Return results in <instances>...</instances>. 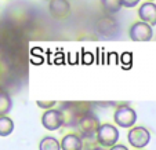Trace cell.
<instances>
[{"mask_svg": "<svg viewBox=\"0 0 156 150\" xmlns=\"http://www.w3.org/2000/svg\"><path fill=\"white\" fill-rule=\"evenodd\" d=\"M153 36L152 26L145 22H134L130 28V39L134 41H149Z\"/></svg>", "mask_w": 156, "mask_h": 150, "instance_id": "cell-7", "label": "cell"}, {"mask_svg": "<svg viewBox=\"0 0 156 150\" xmlns=\"http://www.w3.org/2000/svg\"><path fill=\"white\" fill-rule=\"evenodd\" d=\"M100 120L98 117L94 114L93 112H88L87 114H84L80 121L77 123V130H79V136L84 141H95V136H97L98 128H100Z\"/></svg>", "mask_w": 156, "mask_h": 150, "instance_id": "cell-2", "label": "cell"}, {"mask_svg": "<svg viewBox=\"0 0 156 150\" xmlns=\"http://www.w3.org/2000/svg\"><path fill=\"white\" fill-rule=\"evenodd\" d=\"M95 141L104 149H111L119 141V130L113 124H101L100 128H98L97 136H95Z\"/></svg>", "mask_w": 156, "mask_h": 150, "instance_id": "cell-3", "label": "cell"}, {"mask_svg": "<svg viewBox=\"0 0 156 150\" xmlns=\"http://www.w3.org/2000/svg\"><path fill=\"white\" fill-rule=\"evenodd\" d=\"M148 2H155V0H148Z\"/></svg>", "mask_w": 156, "mask_h": 150, "instance_id": "cell-19", "label": "cell"}, {"mask_svg": "<svg viewBox=\"0 0 156 150\" xmlns=\"http://www.w3.org/2000/svg\"><path fill=\"white\" fill-rule=\"evenodd\" d=\"M101 6L108 14H115L122 9L120 0H101Z\"/></svg>", "mask_w": 156, "mask_h": 150, "instance_id": "cell-14", "label": "cell"}, {"mask_svg": "<svg viewBox=\"0 0 156 150\" xmlns=\"http://www.w3.org/2000/svg\"><path fill=\"white\" fill-rule=\"evenodd\" d=\"M12 107V101L7 92L0 91V116H7Z\"/></svg>", "mask_w": 156, "mask_h": 150, "instance_id": "cell-13", "label": "cell"}, {"mask_svg": "<svg viewBox=\"0 0 156 150\" xmlns=\"http://www.w3.org/2000/svg\"><path fill=\"white\" fill-rule=\"evenodd\" d=\"M127 139H129V143L136 150H142L145 146H148V143H149L151 132L145 128V127L137 125V127L130 128L129 134H127Z\"/></svg>", "mask_w": 156, "mask_h": 150, "instance_id": "cell-5", "label": "cell"}, {"mask_svg": "<svg viewBox=\"0 0 156 150\" xmlns=\"http://www.w3.org/2000/svg\"><path fill=\"white\" fill-rule=\"evenodd\" d=\"M113 121L122 128H133L137 121V113L127 103L120 105L113 113Z\"/></svg>", "mask_w": 156, "mask_h": 150, "instance_id": "cell-4", "label": "cell"}, {"mask_svg": "<svg viewBox=\"0 0 156 150\" xmlns=\"http://www.w3.org/2000/svg\"><path fill=\"white\" fill-rule=\"evenodd\" d=\"M39 150H61V145L54 136H44L39 143Z\"/></svg>", "mask_w": 156, "mask_h": 150, "instance_id": "cell-11", "label": "cell"}, {"mask_svg": "<svg viewBox=\"0 0 156 150\" xmlns=\"http://www.w3.org/2000/svg\"><path fill=\"white\" fill-rule=\"evenodd\" d=\"M14 131V121L9 116H0V136H9Z\"/></svg>", "mask_w": 156, "mask_h": 150, "instance_id": "cell-12", "label": "cell"}, {"mask_svg": "<svg viewBox=\"0 0 156 150\" xmlns=\"http://www.w3.org/2000/svg\"><path fill=\"white\" fill-rule=\"evenodd\" d=\"M61 150H83L84 142L77 134H68L59 142Z\"/></svg>", "mask_w": 156, "mask_h": 150, "instance_id": "cell-10", "label": "cell"}, {"mask_svg": "<svg viewBox=\"0 0 156 150\" xmlns=\"http://www.w3.org/2000/svg\"><path fill=\"white\" fill-rule=\"evenodd\" d=\"M138 17L141 22H145L149 26H155L156 25V4L152 2H147L142 3L138 9Z\"/></svg>", "mask_w": 156, "mask_h": 150, "instance_id": "cell-9", "label": "cell"}, {"mask_svg": "<svg viewBox=\"0 0 156 150\" xmlns=\"http://www.w3.org/2000/svg\"><path fill=\"white\" fill-rule=\"evenodd\" d=\"M64 114V125L76 127L80 118L88 112H91V106L84 102H66L58 107Z\"/></svg>", "mask_w": 156, "mask_h": 150, "instance_id": "cell-1", "label": "cell"}, {"mask_svg": "<svg viewBox=\"0 0 156 150\" xmlns=\"http://www.w3.org/2000/svg\"><path fill=\"white\" fill-rule=\"evenodd\" d=\"M90 150H108V149H104V147H101V146H94V147H91Z\"/></svg>", "mask_w": 156, "mask_h": 150, "instance_id": "cell-18", "label": "cell"}, {"mask_svg": "<svg viewBox=\"0 0 156 150\" xmlns=\"http://www.w3.org/2000/svg\"><path fill=\"white\" fill-rule=\"evenodd\" d=\"M41 124L46 130L48 131H57L64 125V114L59 109H48L41 116Z\"/></svg>", "mask_w": 156, "mask_h": 150, "instance_id": "cell-6", "label": "cell"}, {"mask_svg": "<svg viewBox=\"0 0 156 150\" xmlns=\"http://www.w3.org/2000/svg\"><path fill=\"white\" fill-rule=\"evenodd\" d=\"M48 11H50L51 17L57 18V19L66 18L71 14V3L68 0H50Z\"/></svg>", "mask_w": 156, "mask_h": 150, "instance_id": "cell-8", "label": "cell"}, {"mask_svg": "<svg viewBox=\"0 0 156 150\" xmlns=\"http://www.w3.org/2000/svg\"><path fill=\"white\" fill-rule=\"evenodd\" d=\"M108 150H129V149H127V146H124V145H119V143H116L115 146H112L111 149H108Z\"/></svg>", "mask_w": 156, "mask_h": 150, "instance_id": "cell-17", "label": "cell"}, {"mask_svg": "<svg viewBox=\"0 0 156 150\" xmlns=\"http://www.w3.org/2000/svg\"><path fill=\"white\" fill-rule=\"evenodd\" d=\"M36 103H37L39 107H41V109H46V110L53 109L54 106H55V102H54V101H48V102H44V101H37Z\"/></svg>", "mask_w": 156, "mask_h": 150, "instance_id": "cell-15", "label": "cell"}, {"mask_svg": "<svg viewBox=\"0 0 156 150\" xmlns=\"http://www.w3.org/2000/svg\"><path fill=\"white\" fill-rule=\"evenodd\" d=\"M122 7H127V9H133L140 3V0H120Z\"/></svg>", "mask_w": 156, "mask_h": 150, "instance_id": "cell-16", "label": "cell"}]
</instances>
